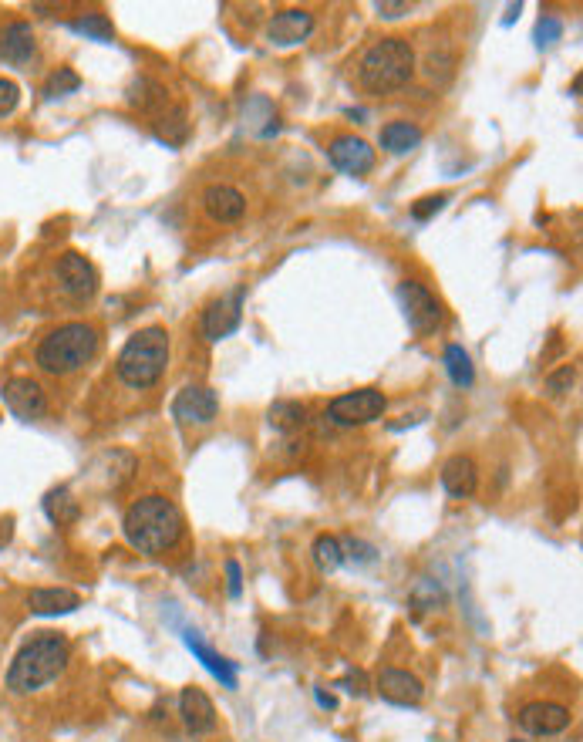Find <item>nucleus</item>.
<instances>
[{
    "instance_id": "f257e3e1",
    "label": "nucleus",
    "mask_w": 583,
    "mask_h": 742,
    "mask_svg": "<svg viewBox=\"0 0 583 742\" xmlns=\"http://www.w3.org/2000/svg\"><path fill=\"white\" fill-rule=\"evenodd\" d=\"M182 530H186V523H182L179 506L166 500V496H142V500H135L129 510H125V520H122L125 540H129L139 554H149V557H159L176 547Z\"/></svg>"
},
{
    "instance_id": "f03ea898",
    "label": "nucleus",
    "mask_w": 583,
    "mask_h": 742,
    "mask_svg": "<svg viewBox=\"0 0 583 742\" xmlns=\"http://www.w3.org/2000/svg\"><path fill=\"white\" fill-rule=\"evenodd\" d=\"M71 645L65 635H54V631H41L38 638H31L27 645L17 651L11 668H7V689L14 695L38 692L48 682H54L68 668Z\"/></svg>"
},
{
    "instance_id": "7ed1b4c3",
    "label": "nucleus",
    "mask_w": 583,
    "mask_h": 742,
    "mask_svg": "<svg viewBox=\"0 0 583 742\" xmlns=\"http://www.w3.org/2000/svg\"><path fill=\"white\" fill-rule=\"evenodd\" d=\"M415 75V51L405 38H385L361 58L358 78L371 95H388L405 88Z\"/></svg>"
},
{
    "instance_id": "20e7f679",
    "label": "nucleus",
    "mask_w": 583,
    "mask_h": 742,
    "mask_svg": "<svg viewBox=\"0 0 583 742\" xmlns=\"http://www.w3.org/2000/svg\"><path fill=\"white\" fill-rule=\"evenodd\" d=\"M169 365V334L166 328L152 324L125 341L122 355L115 361V371L129 388H152Z\"/></svg>"
},
{
    "instance_id": "39448f33",
    "label": "nucleus",
    "mask_w": 583,
    "mask_h": 742,
    "mask_svg": "<svg viewBox=\"0 0 583 742\" xmlns=\"http://www.w3.org/2000/svg\"><path fill=\"white\" fill-rule=\"evenodd\" d=\"M98 355V331L85 321H71L54 328L48 338L38 345V365L48 375H71V371L85 368Z\"/></svg>"
},
{
    "instance_id": "423d86ee",
    "label": "nucleus",
    "mask_w": 583,
    "mask_h": 742,
    "mask_svg": "<svg viewBox=\"0 0 583 742\" xmlns=\"http://www.w3.org/2000/svg\"><path fill=\"white\" fill-rule=\"evenodd\" d=\"M385 409H388V402L378 388H358V392L337 395L334 402L327 405V419L334 425H341V429H354V425H368V422L381 419Z\"/></svg>"
},
{
    "instance_id": "0eeeda50",
    "label": "nucleus",
    "mask_w": 583,
    "mask_h": 742,
    "mask_svg": "<svg viewBox=\"0 0 583 742\" xmlns=\"http://www.w3.org/2000/svg\"><path fill=\"white\" fill-rule=\"evenodd\" d=\"M398 297H402L408 328H412L415 334H432L442 324V304H439V297L428 291V287L418 284V280H402V287H398Z\"/></svg>"
},
{
    "instance_id": "6e6552de",
    "label": "nucleus",
    "mask_w": 583,
    "mask_h": 742,
    "mask_svg": "<svg viewBox=\"0 0 583 742\" xmlns=\"http://www.w3.org/2000/svg\"><path fill=\"white\" fill-rule=\"evenodd\" d=\"M220 412V398L206 385H189L172 398V419L182 425H209Z\"/></svg>"
},
{
    "instance_id": "1a4fd4ad",
    "label": "nucleus",
    "mask_w": 583,
    "mask_h": 742,
    "mask_svg": "<svg viewBox=\"0 0 583 742\" xmlns=\"http://www.w3.org/2000/svg\"><path fill=\"white\" fill-rule=\"evenodd\" d=\"M0 395H4V405L11 409L14 419L21 422L44 419V412H48V395L34 378H11Z\"/></svg>"
},
{
    "instance_id": "9d476101",
    "label": "nucleus",
    "mask_w": 583,
    "mask_h": 742,
    "mask_svg": "<svg viewBox=\"0 0 583 742\" xmlns=\"http://www.w3.org/2000/svg\"><path fill=\"white\" fill-rule=\"evenodd\" d=\"M54 277H58L61 291L68 297H75V301H85L98 291V270L91 267L88 257H81V253H65V257L58 260V267H54Z\"/></svg>"
},
{
    "instance_id": "9b49d317",
    "label": "nucleus",
    "mask_w": 583,
    "mask_h": 742,
    "mask_svg": "<svg viewBox=\"0 0 583 742\" xmlns=\"http://www.w3.org/2000/svg\"><path fill=\"white\" fill-rule=\"evenodd\" d=\"M327 159H331L334 169H341L348 176H368L375 169V149L358 139V135H337L331 149H327Z\"/></svg>"
},
{
    "instance_id": "f8f14e48",
    "label": "nucleus",
    "mask_w": 583,
    "mask_h": 742,
    "mask_svg": "<svg viewBox=\"0 0 583 742\" xmlns=\"http://www.w3.org/2000/svg\"><path fill=\"white\" fill-rule=\"evenodd\" d=\"M240 318H243V291L216 297L203 314V334L209 341L230 338V334L240 328Z\"/></svg>"
},
{
    "instance_id": "ddd939ff",
    "label": "nucleus",
    "mask_w": 583,
    "mask_h": 742,
    "mask_svg": "<svg viewBox=\"0 0 583 742\" xmlns=\"http://www.w3.org/2000/svg\"><path fill=\"white\" fill-rule=\"evenodd\" d=\"M570 726V709L560 702H530L519 709V729L530 736H557Z\"/></svg>"
},
{
    "instance_id": "4468645a",
    "label": "nucleus",
    "mask_w": 583,
    "mask_h": 742,
    "mask_svg": "<svg viewBox=\"0 0 583 742\" xmlns=\"http://www.w3.org/2000/svg\"><path fill=\"white\" fill-rule=\"evenodd\" d=\"M314 31V14L304 11V7H287V11L273 14L267 24V38L270 44H280V48H290V44L307 41Z\"/></svg>"
},
{
    "instance_id": "2eb2a0df",
    "label": "nucleus",
    "mask_w": 583,
    "mask_h": 742,
    "mask_svg": "<svg viewBox=\"0 0 583 742\" xmlns=\"http://www.w3.org/2000/svg\"><path fill=\"white\" fill-rule=\"evenodd\" d=\"M378 692H381V699L391 705H418L425 695L422 682H418L412 672H402V668H381Z\"/></svg>"
},
{
    "instance_id": "dca6fc26",
    "label": "nucleus",
    "mask_w": 583,
    "mask_h": 742,
    "mask_svg": "<svg viewBox=\"0 0 583 742\" xmlns=\"http://www.w3.org/2000/svg\"><path fill=\"white\" fill-rule=\"evenodd\" d=\"M179 716L186 722L189 732H213L216 729V709H213V699L196 689V685H189V689H182L179 695Z\"/></svg>"
},
{
    "instance_id": "f3484780",
    "label": "nucleus",
    "mask_w": 583,
    "mask_h": 742,
    "mask_svg": "<svg viewBox=\"0 0 583 742\" xmlns=\"http://www.w3.org/2000/svg\"><path fill=\"white\" fill-rule=\"evenodd\" d=\"M38 44H34V31L27 21H11L0 31V61L7 65H27L34 58Z\"/></svg>"
},
{
    "instance_id": "a211bd4d",
    "label": "nucleus",
    "mask_w": 583,
    "mask_h": 742,
    "mask_svg": "<svg viewBox=\"0 0 583 742\" xmlns=\"http://www.w3.org/2000/svg\"><path fill=\"white\" fill-rule=\"evenodd\" d=\"M203 210L209 213V220H216V223H236L247 213V199H243L240 189H233V186H209L203 193Z\"/></svg>"
},
{
    "instance_id": "6ab92c4d",
    "label": "nucleus",
    "mask_w": 583,
    "mask_h": 742,
    "mask_svg": "<svg viewBox=\"0 0 583 742\" xmlns=\"http://www.w3.org/2000/svg\"><path fill=\"white\" fill-rule=\"evenodd\" d=\"M442 486H445V493H449L452 500H466V496H472V493H476V486H479V469H476V463H472L469 456L445 459V466H442Z\"/></svg>"
},
{
    "instance_id": "aec40b11",
    "label": "nucleus",
    "mask_w": 583,
    "mask_h": 742,
    "mask_svg": "<svg viewBox=\"0 0 583 742\" xmlns=\"http://www.w3.org/2000/svg\"><path fill=\"white\" fill-rule=\"evenodd\" d=\"M27 608L41 618H54V614H71L75 608H81V597L68 587H34L27 594Z\"/></svg>"
},
{
    "instance_id": "412c9836",
    "label": "nucleus",
    "mask_w": 583,
    "mask_h": 742,
    "mask_svg": "<svg viewBox=\"0 0 583 742\" xmlns=\"http://www.w3.org/2000/svg\"><path fill=\"white\" fill-rule=\"evenodd\" d=\"M182 641H186V648L193 651V655H196L199 662H203V665L209 668V672H213L216 678H220V682L226 685V689H236V665H233V662H226V658L220 655V651H213V648H209L206 641L196 635V631H186V635H182Z\"/></svg>"
},
{
    "instance_id": "4be33fe9",
    "label": "nucleus",
    "mask_w": 583,
    "mask_h": 742,
    "mask_svg": "<svg viewBox=\"0 0 583 742\" xmlns=\"http://www.w3.org/2000/svg\"><path fill=\"white\" fill-rule=\"evenodd\" d=\"M418 142H422V129L412 122H388L381 129V149H388L391 156H405L418 149Z\"/></svg>"
},
{
    "instance_id": "5701e85b",
    "label": "nucleus",
    "mask_w": 583,
    "mask_h": 742,
    "mask_svg": "<svg viewBox=\"0 0 583 742\" xmlns=\"http://www.w3.org/2000/svg\"><path fill=\"white\" fill-rule=\"evenodd\" d=\"M44 513H48L51 523H58V527H68V523L78 520L81 506H78L75 496H71L68 486H58V490H51L48 496H44Z\"/></svg>"
},
{
    "instance_id": "b1692460",
    "label": "nucleus",
    "mask_w": 583,
    "mask_h": 742,
    "mask_svg": "<svg viewBox=\"0 0 583 742\" xmlns=\"http://www.w3.org/2000/svg\"><path fill=\"white\" fill-rule=\"evenodd\" d=\"M314 564L321 574H334L337 567L344 564V550H341V540L331 537V533H321V537L314 540Z\"/></svg>"
},
{
    "instance_id": "393cba45",
    "label": "nucleus",
    "mask_w": 583,
    "mask_h": 742,
    "mask_svg": "<svg viewBox=\"0 0 583 742\" xmlns=\"http://www.w3.org/2000/svg\"><path fill=\"white\" fill-rule=\"evenodd\" d=\"M71 31L75 34H85V38H91V41H102V44H108V41H115V27H112V21H108L105 14H85V17H75V21L68 24Z\"/></svg>"
},
{
    "instance_id": "a878e982",
    "label": "nucleus",
    "mask_w": 583,
    "mask_h": 742,
    "mask_svg": "<svg viewBox=\"0 0 583 742\" xmlns=\"http://www.w3.org/2000/svg\"><path fill=\"white\" fill-rule=\"evenodd\" d=\"M445 371H449L452 385H459V388H469V385H472V378H476V371H472L469 355H466V351H462L459 345H449V348H445Z\"/></svg>"
},
{
    "instance_id": "bb28decb",
    "label": "nucleus",
    "mask_w": 583,
    "mask_h": 742,
    "mask_svg": "<svg viewBox=\"0 0 583 742\" xmlns=\"http://www.w3.org/2000/svg\"><path fill=\"white\" fill-rule=\"evenodd\" d=\"M304 405L300 402H277L270 409V425L273 429H280V432H294V429H300L304 425Z\"/></svg>"
},
{
    "instance_id": "cd10ccee",
    "label": "nucleus",
    "mask_w": 583,
    "mask_h": 742,
    "mask_svg": "<svg viewBox=\"0 0 583 742\" xmlns=\"http://www.w3.org/2000/svg\"><path fill=\"white\" fill-rule=\"evenodd\" d=\"M78 88H81V78L75 75V71H71V68H58L48 78V85H44V95H48L51 102H54V98H65L71 92H78Z\"/></svg>"
},
{
    "instance_id": "c85d7f7f",
    "label": "nucleus",
    "mask_w": 583,
    "mask_h": 742,
    "mask_svg": "<svg viewBox=\"0 0 583 742\" xmlns=\"http://www.w3.org/2000/svg\"><path fill=\"white\" fill-rule=\"evenodd\" d=\"M412 604L418 611H432V608H439L442 604V587L435 584V581H418L415 584V591H412Z\"/></svg>"
},
{
    "instance_id": "c756f323",
    "label": "nucleus",
    "mask_w": 583,
    "mask_h": 742,
    "mask_svg": "<svg viewBox=\"0 0 583 742\" xmlns=\"http://www.w3.org/2000/svg\"><path fill=\"white\" fill-rule=\"evenodd\" d=\"M560 38H563V24L557 21V17L543 14L540 24H536V44H540V48H550V44L560 41Z\"/></svg>"
},
{
    "instance_id": "7c9ffc66",
    "label": "nucleus",
    "mask_w": 583,
    "mask_h": 742,
    "mask_svg": "<svg viewBox=\"0 0 583 742\" xmlns=\"http://www.w3.org/2000/svg\"><path fill=\"white\" fill-rule=\"evenodd\" d=\"M341 550H344V560H354V564H371V560H375V547L354 537L341 540Z\"/></svg>"
},
{
    "instance_id": "2f4dec72",
    "label": "nucleus",
    "mask_w": 583,
    "mask_h": 742,
    "mask_svg": "<svg viewBox=\"0 0 583 742\" xmlns=\"http://www.w3.org/2000/svg\"><path fill=\"white\" fill-rule=\"evenodd\" d=\"M17 102H21V88H17V81L0 78V119H7V115L17 108Z\"/></svg>"
},
{
    "instance_id": "473e14b6",
    "label": "nucleus",
    "mask_w": 583,
    "mask_h": 742,
    "mask_svg": "<svg viewBox=\"0 0 583 742\" xmlns=\"http://www.w3.org/2000/svg\"><path fill=\"white\" fill-rule=\"evenodd\" d=\"M445 203H449V196H442V193H439V196H425V199H418V203L412 206V216H415L418 223H425L428 216L439 213Z\"/></svg>"
},
{
    "instance_id": "72a5a7b5",
    "label": "nucleus",
    "mask_w": 583,
    "mask_h": 742,
    "mask_svg": "<svg viewBox=\"0 0 583 742\" xmlns=\"http://www.w3.org/2000/svg\"><path fill=\"white\" fill-rule=\"evenodd\" d=\"M573 378H577V368L567 365V368H560L557 375L546 378V388H550L553 395H563V392H567V388L573 385Z\"/></svg>"
},
{
    "instance_id": "f704fd0d",
    "label": "nucleus",
    "mask_w": 583,
    "mask_h": 742,
    "mask_svg": "<svg viewBox=\"0 0 583 742\" xmlns=\"http://www.w3.org/2000/svg\"><path fill=\"white\" fill-rule=\"evenodd\" d=\"M337 689H344L348 695H358L361 699V695L368 692V678H364V672H348L341 682H337Z\"/></svg>"
},
{
    "instance_id": "c9c22d12",
    "label": "nucleus",
    "mask_w": 583,
    "mask_h": 742,
    "mask_svg": "<svg viewBox=\"0 0 583 742\" xmlns=\"http://www.w3.org/2000/svg\"><path fill=\"white\" fill-rule=\"evenodd\" d=\"M226 591H230L233 601L243 594V574H240V564H236V560H226Z\"/></svg>"
},
{
    "instance_id": "e433bc0d",
    "label": "nucleus",
    "mask_w": 583,
    "mask_h": 742,
    "mask_svg": "<svg viewBox=\"0 0 583 742\" xmlns=\"http://www.w3.org/2000/svg\"><path fill=\"white\" fill-rule=\"evenodd\" d=\"M375 11H378V17H385V21H395V17L412 11V4H388V0H378Z\"/></svg>"
},
{
    "instance_id": "4c0bfd02",
    "label": "nucleus",
    "mask_w": 583,
    "mask_h": 742,
    "mask_svg": "<svg viewBox=\"0 0 583 742\" xmlns=\"http://www.w3.org/2000/svg\"><path fill=\"white\" fill-rule=\"evenodd\" d=\"M317 702H321L324 709H334V699H331V695H324L321 689H317Z\"/></svg>"
},
{
    "instance_id": "58836bf2",
    "label": "nucleus",
    "mask_w": 583,
    "mask_h": 742,
    "mask_svg": "<svg viewBox=\"0 0 583 742\" xmlns=\"http://www.w3.org/2000/svg\"><path fill=\"white\" fill-rule=\"evenodd\" d=\"M513 742H523V739H513Z\"/></svg>"
}]
</instances>
